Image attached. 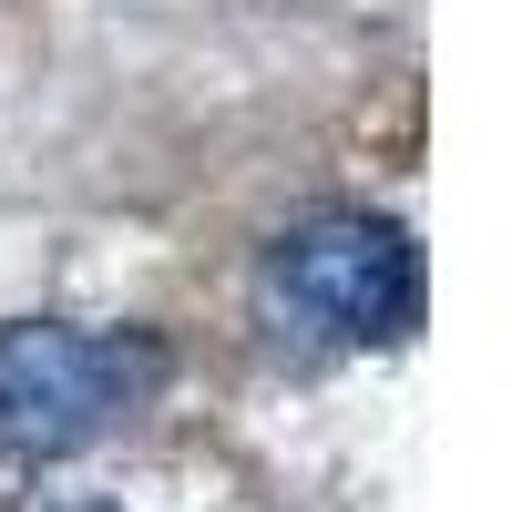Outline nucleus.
<instances>
[{
  "label": "nucleus",
  "mask_w": 512,
  "mask_h": 512,
  "mask_svg": "<svg viewBox=\"0 0 512 512\" xmlns=\"http://www.w3.org/2000/svg\"><path fill=\"white\" fill-rule=\"evenodd\" d=\"M256 287L287 328L328 338V349H400L431 308V277H420V236L379 205H308L287 216L256 256Z\"/></svg>",
  "instance_id": "nucleus-1"
},
{
  "label": "nucleus",
  "mask_w": 512,
  "mask_h": 512,
  "mask_svg": "<svg viewBox=\"0 0 512 512\" xmlns=\"http://www.w3.org/2000/svg\"><path fill=\"white\" fill-rule=\"evenodd\" d=\"M62 512H113V502H62Z\"/></svg>",
  "instance_id": "nucleus-3"
},
{
  "label": "nucleus",
  "mask_w": 512,
  "mask_h": 512,
  "mask_svg": "<svg viewBox=\"0 0 512 512\" xmlns=\"http://www.w3.org/2000/svg\"><path fill=\"white\" fill-rule=\"evenodd\" d=\"M154 328H72V318H11L0 328V451L11 461H72L113 441L164 390Z\"/></svg>",
  "instance_id": "nucleus-2"
}]
</instances>
